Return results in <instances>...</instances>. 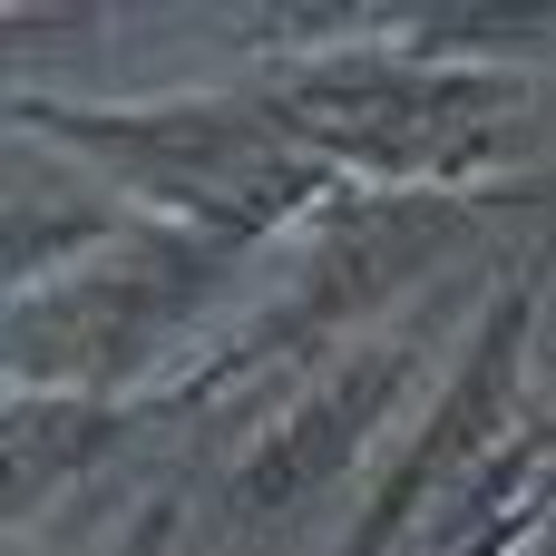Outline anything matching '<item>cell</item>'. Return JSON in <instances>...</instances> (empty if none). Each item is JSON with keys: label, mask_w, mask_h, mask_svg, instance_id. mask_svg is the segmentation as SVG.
<instances>
[{"label": "cell", "mask_w": 556, "mask_h": 556, "mask_svg": "<svg viewBox=\"0 0 556 556\" xmlns=\"http://www.w3.org/2000/svg\"><path fill=\"white\" fill-rule=\"evenodd\" d=\"M538 508H556V420L547 430H528L518 450H498L469 489H459V547L469 556H508L528 528H538Z\"/></svg>", "instance_id": "cell-5"}, {"label": "cell", "mask_w": 556, "mask_h": 556, "mask_svg": "<svg viewBox=\"0 0 556 556\" xmlns=\"http://www.w3.org/2000/svg\"><path fill=\"white\" fill-rule=\"evenodd\" d=\"M518 352H528V293L508 283V293L489 303V323H479V352L459 362V381L440 391L430 430L410 440V459L391 469V489L362 508V528H352L342 556H391L401 538H410V518H420L469 459H489V430H498V410H508V391H518Z\"/></svg>", "instance_id": "cell-4"}, {"label": "cell", "mask_w": 556, "mask_h": 556, "mask_svg": "<svg viewBox=\"0 0 556 556\" xmlns=\"http://www.w3.org/2000/svg\"><path fill=\"white\" fill-rule=\"evenodd\" d=\"M49 117L68 147H98L117 176L156 186L176 215L215 225V235H264L293 205L323 195V166H303V147H283L274 108H166V117H98V108H29Z\"/></svg>", "instance_id": "cell-1"}, {"label": "cell", "mask_w": 556, "mask_h": 556, "mask_svg": "<svg viewBox=\"0 0 556 556\" xmlns=\"http://www.w3.org/2000/svg\"><path fill=\"white\" fill-rule=\"evenodd\" d=\"M410 342H371V352H352L313 401H293L244 459H235V489H225V508L244 518V528H274V518H293L303 498H323L342 469H352V450L391 420V401H401V381H410Z\"/></svg>", "instance_id": "cell-3"}, {"label": "cell", "mask_w": 556, "mask_h": 556, "mask_svg": "<svg viewBox=\"0 0 556 556\" xmlns=\"http://www.w3.org/2000/svg\"><path fill=\"white\" fill-rule=\"evenodd\" d=\"M264 108L303 127L323 156H352L381 176H450L498 156V117L518 108V78L508 68H313Z\"/></svg>", "instance_id": "cell-2"}]
</instances>
